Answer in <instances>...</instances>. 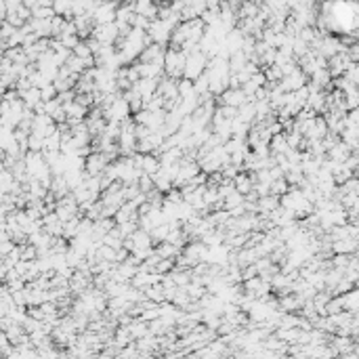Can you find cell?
I'll return each instance as SVG.
<instances>
[{
    "mask_svg": "<svg viewBox=\"0 0 359 359\" xmlns=\"http://www.w3.org/2000/svg\"><path fill=\"white\" fill-rule=\"evenodd\" d=\"M158 168H160V160L154 154H143L141 156V172H143V175H149V177L156 175Z\"/></svg>",
    "mask_w": 359,
    "mask_h": 359,
    "instance_id": "7a4b0ae2",
    "label": "cell"
},
{
    "mask_svg": "<svg viewBox=\"0 0 359 359\" xmlns=\"http://www.w3.org/2000/svg\"><path fill=\"white\" fill-rule=\"evenodd\" d=\"M223 105H231V107H239V105H244L248 101V97L242 89H229V91H225L223 97L219 99Z\"/></svg>",
    "mask_w": 359,
    "mask_h": 359,
    "instance_id": "6da1fadb",
    "label": "cell"
}]
</instances>
